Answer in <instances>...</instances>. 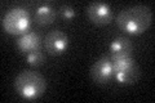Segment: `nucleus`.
<instances>
[{
    "label": "nucleus",
    "instance_id": "nucleus-12",
    "mask_svg": "<svg viewBox=\"0 0 155 103\" xmlns=\"http://www.w3.org/2000/svg\"><path fill=\"white\" fill-rule=\"evenodd\" d=\"M58 13H60V16L65 19V21H70L75 17V9L72 8L70 4H62L58 9Z\"/></svg>",
    "mask_w": 155,
    "mask_h": 103
},
{
    "label": "nucleus",
    "instance_id": "nucleus-6",
    "mask_svg": "<svg viewBox=\"0 0 155 103\" xmlns=\"http://www.w3.org/2000/svg\"><path fill=\"white\" fill-rule=\"evenodd\" d=\"M69 47V37L61 30H51L44 39V48L51 56L62 54Z\"/></svg>",
    "mask_w": 155,
    "mask_h": 103
},
{
    "label": "nucleus",
    "instance_id": "nucleus-2",
    "mask_svg": "<svg viewBox=\"0 0 155 103\" xmlns=\"http://www.w3.org/2000/svg\"><path fill=\"white\" fill-rule=\"evenodd\" d=\"M14 89L19 97L27 101L40 98L47 90V80L44 76L34 70H23L14 79Z\"/></svg>",
    "mask_w": 155,
    "mask_h": 103
},
{
    "label": "nucleus",
    "instance_id": "nucleus-4",
    "mask_svg": "<svg viewBox=\"0 0 155 103\" xmlns=\"http://www.w3.org/2000/svg\"><path fill=\"white\" fill-rule=\"evenodd\" d=\"M85 14L96 26H106L113 19V11L109 4L102 2H92L85 7Z\"/></svg>",
    "mask_w": 155,
    "mask_h": 103
},
{
    "label": "nucleus",
    "instance_id": "nucleus-1",
    "mask_svg": "<svg viewBox=\"0 0 155 103\" xmlns=\"http://www.w3.org/2000/svg\"><path fill=\"white\" fill-rule=\"evenodd\" d=\"M153 23V11L143 4L125 7L116 17L119 30L129 35H140L147 30Z\"/></svg>",
    "mask_w": 155,
    "mask_h": 103
},
{
    "label": "nucleus",
    "instance_id": "nucleus-8",
    "mask_svg": "<svg viewBox=\"0 0 155 103\" xmlns=\"http://www.w3.org/2000/svg\"><path fill=\"white\" fill-rule=\"evenodd\" d=\"M56 17H57V11L48 3L40 4L35 11V21L40 26H48V24L53 23Z\"/></svg>",
    "mask_w": 155,
    "mask_h": 103
},
{
    "label": "nucleus",
    "instance_id": "nucleus-3",
    "mask_svg": "<svg viewBox=\"0 0 155 103\" xmlns=\"http://www.w3.org/2000/svg\"><path fill=\"white\" fill-rule=\"evenodd\" d=\"M30 14L25 8L16 7L4 14L2 26L4 31L11 35H23L30 27Z\"/></svg>",
    "mask_w": 155,
    "mask_h": 103
},
{
    "label": "nucleus",
    "instance_id": "nucleus-9",
    "mask_svg": "<svg viewBox=\"0 0 155 103\" xmlns=\"http://www.w3.org/2000/svg\"><path fill=\"white\" fill-rule=\"evenodd\" d=\"M141 75V71H140V67L137 66V63L133 65L132 67L129 68H125L123 71H119V72H114V77L115 80L122 85H129V84H134L137 79Z\"/></svg>",
    "mask_w": 155,
    "mask_h": 103
},
{
    "label": "nucleus",
    "instance_id": "nucleus-10",
    "mask_svg": "<svg viewBox=\"0 0 155 103\" xmlns=\"http://www.w3.org/2000/svg\"><path fill=\"white\" fill-rule=\"evenodd\" d=\"M132 41L125 36L115 37L110 44V56H119V54H132Z\"/></svg>",
    "mask_w": 155,
    "mask_h": 103
},
{
    "label": "nucleus",
    "instance_id": "nucleus-5",
    "mask_svg": "<svg viewBox=\"0 0 155 103\" xmlns=\"http://www.w3.org/2000/svg\"><path fill=\"white\" fill-rule=\"evenodd\" d=\"M114 75L113 71V61H111V57L107 56H102L101 58H98L93 66L91 68V77L96 84L98 85H104L107 84L111 80V77Z\"/></svg>",
    "mask_w": 155,
    "mask_h": 103
},
{
    "label": "nucleus",
    "instance_id": "nucleus-7",
    "mask_svg": "<svg viewBox=\"0 0 155 103\" xmlns=\"http://www.w3.org/2000/svg\"><path fill=\"white\" fill-rule=\"evenodd\" d=\"M17 48L19 49L21 53L28 54L31 52L40 50L41 48V37L39 34L34 31L25 32L23 35H21L17 40Z\"/></svg>",
    "mask_w": 155,
    "mask_h": 103
},
{
    "label": "nucleus",
    "instance_id": "nucleus-11",
    "mask_svg": "<svg viewBox=\"0 0 155 103\" xmlns=\"http://www.w3.org/2000/svg\"><path fill=\"white\" fill-rule=\"evenodd\" d=\"M26 61L30 66L39 67L44 63V54H43L40 50L31 52V53H28V54H26Z\"/></svg>",
    "mask_w": 155,
    "mask_h": 103
}]
</instances>
